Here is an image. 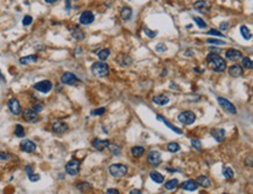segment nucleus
<instances>
[{
    "label": "nucleus",
    "instance_id": "f257e3e1",
    "mask_svg": "<svg viewBox=\"0 0 253 194\" xmlns=\"http://www.w3.org/2000/svg\"><path fill=\"white\" fill-rule=\"evenodd\" d=\"M207 63L209 68L216 73H222L226 69V63L224 61V59L221 58L218 54H209L207 56Z\"/></svg>",
    "mask_w": 253,
    "mask_h": 194
},
{
    "label": "nucleus",
    "instance_id": "f03ea898",
    "mask_svg": "<svg viewBox=\"0 0 253 194\" xmlns=\"http://www.w3.org/2000/svg\"><path fill=\"white\" fill-rule=\"evenodd\" d=\"M91 71H92V74L95 76L103 77V76H106L109 74L110 67L107 66L106 63H104V62H96L91 67Z\"/></svg>",
    "mask_w": 253,
    "mask_h": 194
},
{
    "label": "nucleus",
    "instance_id": "7ed1b4c3",
    "mask_svg": "<svg viewBox=\"0 0 253 194\" xmlns=\"http://www.w3.org/2000/svg\"><path fill=\"white\" fill-rule=\"evenodd\" d=\"M109 171H110V173L114 178H123V176L127 174L129 168H127V166L123 165V164H112L110 168H109Z\"/></svg>",
    "mask_w": 253,
    "mask_h": 194
},
{
    "label": "nucleus",
    "instance_id": "20e7f679",
    "mask_svg": "<svg viewBox=\"0 0 253 194\" xmlns=\"http://www.w3.org/2000/svg\"><path fill=\"white\" fill-rule=\"evenodd\" d=\"M178 120L184 125H191L196 120V116L192 111H184L178 115Z\"/></svg>",
    "mask_w": 253,
    "mask_h": 194
},
{
    "label": "nucleus",
    "instance_id": "39448f33",
    "mask_svg": "<svg viewBox=\"0 0 253 194\" xmlns=\"http://www.w3.org/2000/svg\"><path fill=\"white\" fill-rule=\"evenodd\" d=\"M80 170V160L72 159V160H70V161L66 165V172H67L68 174H70V176H76V174H78Z\"/></svg>",
    "mask_w": 253,
    "mask_h": 194
},
{
    "label": "nucleus",
    "instance_id": "423d86ee",
    "mask_svg": "<svg viewBox=\"0 0 253 194\" xmlns=\"http://www.w3.org/2000/svg\"><path fill=\"white\" fill-rule=\"evenodd\" d=\"M217 101H218V104L222 106V109H224L226 112H230V114H233V115L237 112V110H236V106L233 105L231 102L227 101V100L223 98V97H218Z\"/></svg>",
    "mask_w": 253,
    "mask_h": 194
},
{
    "label": "nucleus",
    "instance_id": "0eeeda50",
    "mask_svg": "<svg viewBox=\"0 0 253 194\" xmlns=\"http://www.w3.org/2000/svg\"><path fill=\"white\" fill-rule=\"evenodd\" d=\"M51 88H53V84H51V82L48 81V79H45V81H41L39 83L34 84V89L43 94L49 93V91L51 90Z\"/></svg>",
    "mask_w": 253,
    "mask_h": 194
},
{
    "label": "nucleus",
    "instance_id": "6e6552de",
    "mask_svg": "<svg viewBox=\"0 0 253 194\" xmlns=\"http://www.w3.org/2000/svg\"><path fill=\"white\" fill-rule=\"evenodd\" d=\"M22 117L28 123H35V122L39 120L37 112H35L33 109H25L22 112Z\"/></svg>",
    "mask_w": 253,
    "mask_h": 194
},
{
    "label": "nucleus",
    "instance_id": "1a4fd4ad",
    "mask_svg": "<svg viewBox=\"0 0 253 194\" xmlns=\"http://www.w3.org/2000/svg\"><path fill=\"white\" fill-rule=\"evenodd\" d=\"M78 81H80L78 77L76 75H74L72 73H69V71L64 73L62 75V77H61V82H62L63 84H69V85H72V84L77 83Z\"/></svg>",
    "mask_w": 253,
    "mask_h": 194
},
{
    "label": "nucleus",
    "instance_id": "9d476101",
    "mask_svg": "<svg viewBox=\"0 0 253 194\" xmlns=\"http://www.w3.org/2000/svg\"><path fill=\"white\" fill-rule=\"evenodd\" d=\"M148 163L151 164L152 166H159L161 163V155L160 152L158 151H151L148 155Z\"/></svg>",
    "mask_w": 253,
    "mask_h": 194
},
{
    "label": "nucleus",
    "instance_id": "9b49d317",
    "mask_svg": "<svg viewBox=\"0 0 253 194\" xmlns=\"http://www.w3.org/2000/svg\"><path fill=\"white\" fill-rule=\"evenodd\" d=\"M93 20H95V15L92 14V12H89V11L83 12L80 17V22L82 25H90L93 22Z\"/></svg>",
    "mask_w": 253,
    "mask_h": 194
},
{
    "label": "nucleus",
    "instance_id": "f8f14e48",
    "mask_svg": "<svg viewBox=\"0 0 253 194\" xmlns=\"http://www.w3.org/2000/svg\"><path fill=\"white\" fill-rule=\"evenodd\" d=\"M20 147H21V150L27 152V153H32V152H34L36 150L35 143H33L32 140H28V139H25V140L21 141Z\"/></svg>",
    "mask_w": 253,
    "mask_h": 194
},
{
    "label": "nucleus",
    "instance_id": "ddd939ff",
    "mask_svg": "<svg viewBox=\"0 0 253 194\" xmlns=\"http://www.w3.org/2000/svg\"><path fill=\"white\" fill-rule=\"evenodd\" d=\"M8 108L13 115H19L21 112V105L17 98H12L8 101Z\"/></svg>",
    "mask_w": 253,
    "mask_h": 194
},
{
    "label": "nucleus",
    "instance_id": "4468645a",
    "mask_svg": "<svg viewBox=\"0 0 253 194\" xmlns=\"http://www.w3.org/2000/svg\"><path fill=\"white\" fill-rule=\"evenodd\" d=\"M225 58H226L227 60H230V61H236V60L241 58V53H240L239 50H237V49L231 48L229 49V50H226Z\"/></svg>",
    "mask_w": 253,
    "mask_h": 194
},
{
    "label": "nucleus",
    "instance_id": "2eb2a0df",
    "mask_svg": "<svg viewBox=\"0 0 253 194\" xmlns=\"http://www.w3.org/2000/svg\"><path fill=\"white\" fill-rule=\"evenodd\" d=\"M110 145V141L109 140H102V139H95L92 141V146L98 151H103L105 150L106 147H109Z\"/></svg>",
    "mask_w": 253,
    "mask_h": 194
},
{
    "label": "nucleus",
    "instance_id": "dca6fc26",
    "mask_svg": "<svg viewBox=\"0 0 253 194\" xmlns=\"http://www.w3.org/2000/svg\"><path fill=\"white\" fill-rule=\"evenodd\" d=\"M53 131L55 133H64L68 131V125L63 122H55L53 124Z\"/></svg>",
    "mask_w": 253,
    "mask_h": 194
},
{
    "label": "nucleus",
    "instance_id": "f3484780",
    "mask_svg": "<svg viewBox=\"0 0 253 194\" xmlns=\"http://www.w3.org/2000/svg\"><path fill=\"white\" fill-rule=\"evenodd\" d=\"M211 136L216 139L217 141L222 143L225 138V130L224 129H215V130H211Z\"/></svg>",
    "mask_w": 253,
    "mask_h": 194
},
{
    "label": "nucleus",
    "instance_id": "a211bd4d",
    "mask_svg": "<svg viewBox=\"0 0 253 194\" xmlns=\"http://www.w3.org/2000/svg\"><path fill=\"white\" fill-rule=\"evenodd\" d=\"M229 74H230L232 77H239V76L243 75V68L238 64H235V66H231L229 68Z\"/></svg>",
    "mask_w": 253,
    "mask_h": 194
},
{
    "label": "nucleus",
    "instance_id": "6ab92c4d",
    "mask_svg": "<svg viewBox=\"0 0 253 194\" xmlns=\"http://www.w3.org/2000/svg\"><path fill=\"white\" fill-rule=\"evenodd\" d=\"M153 102L158 105H166V104H168L169 97L166 95H156L153 97Z\"/></svg>",
    "mask_w": 253,
    "mask_h": 194
},
{
    "label": "nucleus",
    "instance_id": "aec40b11",
    "mask_svg": "<svg viewBox=\"0 0 253 194\" xmlns=\"http://www.w3.org/2000/svg\"><path fill=\"white\" fill-rule=\"evenodd\" d=\"M196 182H197V185H201L202 187H204V188H208V187H210V185H211V180H210L207 176H200L196 179Z\"/></svg>",
    "mask_w": 253,
    "mask_h": 194
},
{
    "label": "nucleus",
    "instance_id": "412c9836",
    "mask_svg": "<svg viewBox=\"0 0 253 194\" xmlns=\"http://www.w3.org/2000/svg\"><path fill=\"white\" fill-rule=\"evenodd\" d=\"M197 187H198V185H197V182L194 180H187L184 181L182 184V188L186 191H196L197 190Z\"/></svg>",
    "mask_w": 253,
    "mask_h": 194
},
{
    "label": "nucleus",
    "instance_id": "4be33fe9",
    "mask_svg": "<svg viewBox=\"0 0 253 194\" xmlns=\"http://www.w3.org/2000/svg\"><path fill=\"white\" fill-rule=\"evenodd\" d=\"M194 7H195V9H197V11H201V12H207V11L210 8L209 4L207 3V1H204V0L196 1L195 4H194Z\"/></svg>",
    "mask_w": 253,
    "mask_h": 194
},
{
    "label": "nucleus",
    "instance_id": "5701e85b",
    "mask_svg": "<svg viewBox=\"0 0 253 194\" xmlns=\"http://www.w3.org/2000/svg\"><path fill=\"white\" fill-rule=\"evenodd\" d=\"M132 14H133V12L129 7H124L120 12V18L123 19L124 21H129V19L132 18Z\"/></svg>",
    "mask_w": 253,
    "mask_h": 194
},
{
    "label": "nucleus",
    "instance_id": "b1692460",
    "mask_svg": "<svg viewBox=\"0 0 253 194\" xmlns=\"http://www.w3.org/2000/svg\"><path fill=\"white\" fill-rule=\"evenodd\" d=\"M149 176H151V179L153 181H155V182H158V184H162L163 182V176L161 174V173L156 172V171H152L151 173H149Z\"/></svg>",
    "mask_w": 253,
    "mask_h": 194
},
{
    "label": "nucleus",
    "instance_id": "393cba45",
    "mask_svg": "<svg viewBox=\"0 0 253 194\" xmlns=\"http://www.w3.org/2000/svg\"><path fill=\"white\" fill-rule=\"evenodd\" d=\"M178 179H172V180H168L164 184V188L168 191H174L178 188Z\"/></svg>",
    "mask_w": 253,
    "mask_h": 194
},
{
    "label": "nucleus",
    "instance_id": "a878e982",
    "mask_svg": "<svg viewBox=\"0 0 253 194\" xmlns=\"http://www.w3.org/2000/svg\"><path fill=\"white\" fill-rule=\"evenodd\" d=\"M156 117H158V119H159V120H161V122H163V123L166 124V125H167V126H168V128L170 129V130H173L174 132H176V133H182V131H181L180 129H178V128H176V126H175V125H173V124H170V123H169V122H168V120H166V119H164L163 117H162V116L158 115V116H156Z\"/></svg>",
    "mask_w": 253,
    "mask_h": 194
},
{
    "label": "nucleus",
    "instance_id": "bb28decb",
    "mask_svg": "<svg viewBox=\"0 0 253 194\" xmlns=\"http://www.w3.org/2000/svg\"><path fill=\"white\" fill-rule=\"evenodd\" d=\"M37 61V56L36 55H29V56H25V58L20 59V63L21 64H29V63H34Z\"/></svg>",
    "mask_w": 253,
    "mask_h": 194
},
{
    "label": "nucleus",
    "instance_id": "cd10ccee",
    "mask_svg": "<svg viewBox=\"0 0 253 194\" xmlns=\"http://www.w3.org/2000/svg\"><path fill=\"white\" fill-rule=\"evenodd\" d=\"M144 152H145V149H144L142 146H134V147H132V150H131L132 156L135 157V158L141 157V156L144 155Z\"/></svg>",
    "mask_w": 253,
    "mask_h": 194
},
{
    "label": "nucleus",
    "instance_id": "c85d7f7f",
    "mask_svg": "<svg viewBox=\"0 0 253 194\" xmlns=\"http://www.w3.org/2000/svg\"><path fill=\"white\" fill-rule=\"evenodd\" d=\"M240 33H241V35H243V38H244L245 40H250L251 38H252L251 32H250V29L246 26L240 27Z\"/></svg>",
    "mask_w": 253,
    "mask_h": 194
},
{
    "label": "nucleus",
    "instance_id": "c756f323",
    "mask_svg": "<svg viewBox=\"0 0 253 194\" xmlns=\"http://www.w3.org/2000/svg\"><path fill=\"white\" fill-rule=\"evenodd\" d=\"M121 58L124 59L123 61H121V60H118V62H119L120 66L127 67V66H129V64L132 63V59L129 58V56H127V55H125V54H123V55H121Z\"/></svg>",
    "mask_w": 253,
    "mask_h": 194
},
{
    "label": "nucleus",
    "instance_id": "7c9ffc66",
    "mask_svg": "<svg viewBox=\"0 0 253 194\" xmlns=\"http://www.w3.org/2000/svg\"><path fill=\"white\" fill-rule=\"evenodd\" d=\"M167 150H168L169 152L175 153V152H178V151L181 150V147H180V145H178V143H169L168 145H167Z\"/></svg>",
    "mask_w": 253,
    "mask_h": 194
},
{
    "label": "nucleus",
    "instance_id": "2f4dec72",
    "mask_svg": "<svg viewBox=\"0 0 253 194\" xmlns=\"http://www.w3.org/2000/svg\"><path fill=\"white\" fill-rule=\"evenodd\" d=\"M110 49H102L99 53H98V58H99V60H102V61H104V60H106L109 56H110Z\"/></svg>",
    "mask_w": 253,
    "mask_h": 194
},
{
    "label": "nucleus",
    "instance_id": "473e14b6",
    "mask_svg": "<svg viewBox=\"0 0 253 194\" xmlns=\"http://www.w3.org/2000/svg\"><path fill=\"white\" fill-rule=\"evenodd\" d=\"M233 170L231 167H224V170H223V176H224V178H226V179H231V178H233Z\"/></svg>",
    "mask_w": 253,
    "mask_h": 194
},
{
    "label": "nucleus",
    "instance_id": "72a5a7b5",
    "mask_svg": "<svg viewBox=\"0 0 253 194\" xmlns=\"http://www.w3.org/2000/svg\"><path fill=\"white\" fill-rule=\"evenodd\" d=\"M72 36L77 40H83L85 35H84V33H83V31H80V28H76L75 31H72Z\"/></svg>",
    "mask_w": 253,
    "mask_h": 194
},
{
    "label": "nucleus",
    "instance_id": "f704fd0d",
    "mask_svg": "<svg viewBox=\"0 0 253 194\" xmlns=\"http://www.w3.org/2000/svg\"><path fill=\"white\" fill-rule=\"evenodd\" d=\"M241 66L244 67L245 69H252V61H251V59L249 58H244L243 60H241Z\"/></svg>",
    "mask_w": 253,
    "mask_h": 194
},
{
    "label": "nucleus",
    "instance_id": "c9c22d12",
    "mask_svg": "<svg viewBox=\"0 0 253 194\" xmlns=\"http://www.w3.org/2000/svg\"><path fill=\"white\" fill-rule=\"evenodd\" d=\"M14 133H15V136L17 137H23L25 136V130H23L22 125H20V124H18L17 126H15V131H14Z\"/></svg>",
    "mask_w": 253,
    "mask_h": 194
},
{
    "label": "nucleus",
    "instance_id": "e433bc0d",
    "mask_svg": "<svg viewBox=\"0 0 253 194\" xmlns=\"http://www.w3.org/2000/svg\"><path fill=\"white\" fill-rule=\"evenodd\" d=\"M194 21L197 23V26L200 27V28H202V29H204V28H207V22L203 20V19L198 18V17H195L194 18Z\"/></svg>",
    "mask_w": 253,
    "mask_h": 194
},
{
    "label": "nucleus",
    "instance_id": "4c0bfd02",
    "mask_svg": "<svg viewBox=\"0 0 253 194\" xmlns=\"http://www.w3.org/2000/svg\"><path fill=\"white\" fill-rule=\"evenodd\" d=\"M77 188L80 191H82V192H85V191H89L90 188H91V186H90V184H88V182H78Z\"/></svg>",
    "mask_w": 253,
    "mask_h": 194
},
{
    "label": "nucleus",
    "instance_id": "58836bf2",
    "mask_svg": "<svg viewBox=\"0 0 253 194\" xmlns=\"http://www.w3.org/2000/svg\"><path fill=\"white\" fill-rule=\"evenodd\" d=\"M109 149H110V151H111L112 153L114 156H119L120 153H121V150H120V147L118 145H109Z\"/></svg>",
    "mask_w": 253,
    "mask_h": 194
},
{
    "label": "nucleus",
    "instance_id": "ea45409f",
    "mask_svg": "<svg viewBox=\"0 0 253 194\" xmlns=\"http://www.w3.org/2000/svg\"><path fill=\"white\" fill-rule=\"evenodd\" d=\"M144 32H145V34H146L147 36H148V38H155L156 36V34H158V32L156 31H151V29H149V28H148V27H144Z\"/></svg>",
    "mask_w": 253,
    "mask_h": 194
},
{
    "label": "nucleus",
    "instance_id": "a19ab883",
    "mask_svg": "<svg viewBox=\"0 0 253 194\" xmlns=\"http://www.w3.org/2000/svg\"><path fill=\"white\" fill-rule=\"evenodd\" d=\"M191 146L196 150H201L202 149V143H201V140L194 138V139H191Z\"/></svg>",
    "mask_w": 253,
    "mask_h": 194
},
{
    "label": "nucleus",
    "instance_id": "79ce46f5",
    "mask_svg": "<svg viewBox=\"0 0 253 194\" xmlns=\"http://www.w3.org/2000/svg\"><path fill=\"white\" fill-rule=\"evenodd\" d=\"M208 43H212V44H217V46H219V44H225L226 42L225 41H223V40H217V39H208V41H207Z\"/></svg>",
    "mask_w": 253,
    "mask_h": 194
},
{
    "label": "nucleus",
    "instance_id": "37998d69",
    "mask_svg": "<svg viewBox=\"0 0 253 194\" xmlns=\"http://www.w3.org/2000/svg\"><path fill=\"white\" fill-rule=\"evenodd\" d=\"M156 52H160V53H163V52H166L167 50V46L164 43H158L156 44Z\"/></svg>",
    "mask_w": 253,
    "mask_h": 194
},
{
    "label": "nucleus",
    "instance_id": "c03bdc74",
    "mask_svg": "<svg viewBox=\"0 0 253 194\" xmlns=\"http://www.w3.org/2000/svg\"><path fill=\"white\" fill-rule=\"evenodd\" d=\"M32 21H33V18H32L31 15H26L22 20V25L23 26H29L32 23Z\"/></svg>",
    "mask_w": 253,
    "mask_h": 194
},
{
    "label": "nucleus",
    "instance_id": "a18cd8bd",
    "mask_svg": "<svg viewBox=\"0 0 253 194\" xmlns=\"http://www.w3.org/2000/svg\"><path fill=\"white\" fill-rule=\"evenodd\" d=\"M207 34H211V35H215V36H222V38H224V34H221V32L216 31V29H209L208 33Z\"/></svg>",
    "mask_w": 253,
    "mask_h": 194
},
{
    "label": "nucleus",
    "instance_id": "49530a36",
    "mask_svg": "<svg viewBox=\"0 0 253 194\" xmlns=\"http://www.w3.org/2000/svg\"><path fill=\"white\" fill-rule=\"evenodd\" d=\"M28 178H29V180L31 181H39L40 180V176H39V174H34V173L28 174Z\"/></svg>",
    "mask_w": 253,
    "mask_h": 194
},
{
    "label": "nucleus",
    "instance_id": "de8ad7c7",
    "mask_svg": "<svg viewBox=\"0 0 253 194\" xmlns=\"http://www.w3.org/2000/svg\"><path fill=\"white\" fill-rule=\"evenodd\" d=\"M104 112H105V108H99V109H97V110L92 111L91 114H92V115H98V116H100V115H103Z\"/></svg>",
    "mask_w": 253,
    "mask_h": 194
},
{
    "label": "nucleus",
    "instance_id": "09e8293b",
    "mask_svg": "<svg viewBox=\"0 0 253 194\" xmlns=\"http://www.w3.org/2000/svg\"><path fill=\"white\" fill-rule=\"evenodd\" d=\"M229 26H230L229 22H222V23L219 25V29H221V31H227V29H229Z\"/></svg>",
    "mask_w": 253,
    "mask_h": 194
},
{
    "label": "nucleus",
    "instance_id": "8fccbe9b",
    "mask_svg": "<svg viewBox=\"0 0 253 194\" xmlns=\"http://www.w3.org/2000/svg\"><path fill=\"white\" fill-rule=\"evenodd\" d=\"M7 159H9L8 153H6L4 151H0V160H7Z\"/></svg>",
    "mask_w": 253,
    "mask_h": 194
},
{
    "label": "nucleus",
    "instance_id": "3c124183",
    "mask_svg": "<svg viewBox=\"0 0 253 194\" xmlns=\"http://www.w3.org/2000/svg\"><path fill=\"white\" fill-rule=\"evenodd\" d=\"M33 110L35 111V112H40V111L43 110V105L42 104H35V105L33 106Z\"/></svg>",
    "mask_w": 253,
    "mask_h": 194
},
{
    "label": "nucleus",
    "instance_id": "603ef678",
    "mask_svg": "<svg viewBox=\"0 0 253 194\" xmlns=\"http://www.w3.org/2000/svg\"><path fill=\"white\" fill-rule=\"evenodd\" d=\"M71 8V0H66V9L70 11Z\"/></svg>",
    "mask_w": 253,
    "mask_h": 194
},
{
    "label": "nucleus",
    "instance_id": "864d4df0",
    "mask_svg": "<svg viewBox=\"0 0 253 194\" xmlns=\"http://www.w3.org/2000/svg\"><path fill=\"white\" fill-rule=\"evenodd\" d=\"M106 193H110V194H118L119 192H118V190H114V188H109V190L106 191Z\"/></svg>",
    "mask_w": 253,
    "mask_h": 194
},
{
    "label": "nucleus",
    "instance_id": "5fc2aeb1",
    "mask_svg": "<svg viewBox=\"0 0 253 194\" xmlns=\"http://www.w3.org/2000/svg\"><path fill=\"white\" fill-rule=\"evenodd\" d=\"M26 172H27V174H31V173H33V168L31 167V166H26Z\"/></svg>",
    "mask_w": 253,
    "mask_h": 194
},
{
    "label": "nucleus",
    "instance_id": "6e6d98bb",
    "mask_svg": "<svg viewBox=\"0 0 253 194\" xmlns=\"http://www.w3.org/2000/svg\"><path fill=\"white\" fill-rule=\"evenodd\" d=\"M141 193V191L140 190H132L131 191V194H140Z\"/></svg>",
    "mask_w": 253,
    "mask_h": 194
},
{
    "label": "nucleus",
    "instance_id": "4d7b16f0",
    "mask_svg": "<svg viewBox=\"0 0 253 194\" xmlns=\"http://www.w3.org/2000/svg\"><path fill=\"white\" fill-rule=\"evenodd\" d=\"M46 3H48V4H54L55 1H57V0H45Z\"/></svg>",
    "mask_w": 253,
    "mask_h": 194
}]
</instances>
